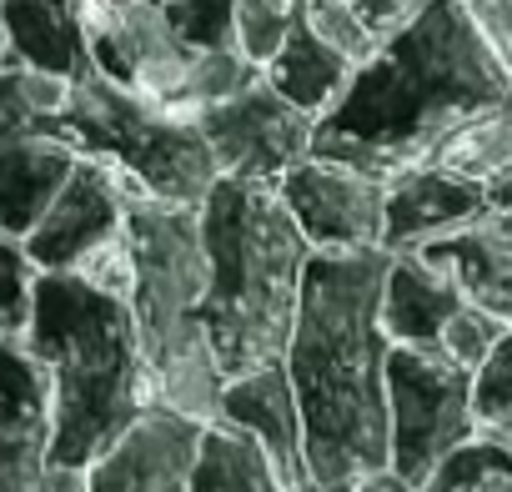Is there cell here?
<instances>
[{"label":"cell","mask_w":512,"mask_h":492,"mask_svg":"<svg viewBox=\"0 0 512 492\" xmlns=\"http://www.w3.org/2000/svg\"><path fill=\"white\" fill-rule=\"evenodd\" d=\"M512 482V437L507 432H472L457 442L417 492H492Z\"/></svg>","instance_id":"22"},{"label":"cell","mask_w":512,"mask_h":492,"mask_svg":"<svg viewBox=\"0 0 512 492\" xmlns=\"http://www.w3.org/2000/svg\"><path fill=\"white\" fill-rule=\"evenodd\" d=\"M81 31L96 76L111 86L156 101L176 116H186V86L196 66V46L176 36L161 0H76ZM191 121V116H186Z\"/></svg>","instance_id":"10"},{"label":"cell","mask_w":512,"mask_h":492,"mask_svg":"<svg viewBox=\"0 0 512 492\" xmlns=\"http://www.w3.org/2000/svg\"><path fill=\"white\" fill-rule=\"evenodd\" d=\"M0 492H86L81 467H51V392L21 337H0Z\"/></svg>","instance_id":"14"},{"label":"cell","mask_w":512,"mask_h":492,"mask_svg":"<svg viewBox=\"0 0 512 492\" xmlns=\"http://www.w3.org/2000/svg\"><path fill=\"white\" fill-rule=\"evenodd\" d=\"M31 282H36V267L21 252V236L0 226V337H21L26 332Z\"/></svg>","instance_id":"25"},{"label":"cell","mask_w":512,"mask_h":492,"mask_svg":"<svg viewBox=\"0 0 512 492\" xmlns=\"http://www.w3.org/2000/svg\"><path fill=\"white\" fill-rule=\"evenodd\" d=\"M277 196L292 211V221L307 236L312 252H362V246H382L387 181L362 171V166H347L332 156H302L277 181Z\"/></svg>","instance_id":"13"},{"label":"cell","mask_w":512,"mask_h":492,"mask_svg":"<svg viewBox=\"0 0 512 492\" xmlns=\"http://www.w3.org/2000/svg\"><path fill=\"white\" fill-rule=\"evenodd\" d=\"M302 492H332V487H317V482H312V487H302Z\"/></svg>","instance_id":"32"},{"label":"cell","mask_w":512,"mask_h":492,"mask_svg":"<svg viewBox=\"0 0 512 492\" xmlns=\"http://www.w3.org/2000/svg\"><path fill=\"white\" fill-rule=\"evenodd\" d=\"M382 246L312 252L297 317L282 347L302 407L307 472L317 487L347 492L387 467V332H382Z\"/></svg>","instance_id":"2"},{"label":"cell","mask_w":512,"mask_h":492,"mask_svg":"<svg viewBox=\"0 0 512 492\" xmlns=\"http://www.w3.org/2000/svg\"><path fill=\"white\" fill-rule=\"evenodd\" d=\"M472 417L482 432L512 437V327L497 337L487 362L472 372Z\"/></svg>","instance_id":"24"},{"label":"cell","mask_w":512,"mask_h":492,"mask_svg":"<svg viewBox=\"0 0 512 492\" xmlns=\"http://www.w3.org/2000/svg\"><path fill=\"white\" fill-rule=\"evenodd\" d=\"M141 181L101 156H76L41 216L21 231V252L36 272L81 277L96 292H131V252H126V206Z\"/></svg>","instance_id":"7"},{"label":"cell","mask_w":512,"mask_h":492,"mask_svg":"<svg viewBox=\"0 0 512 492\" xmlns=\"http://www.w3.org/2000/svg\"><path fill=\"white\" fill-rule=\"evenodd\" d=\"M472 432V372L422 347H387V467L422 487Z\"/></svg>","instance_id":"8"},{"label":"cell","mask_w":512,"mask_h":492,"mask_svg":"<svg viewBox=\"0 0 512 492\" xmlns=\"http://www.w3.org/2000/svg\"><path fill=\"white\" fill-rule=\"evenodd\" d=\"M462 11L512 81V0H462Z\"/></svg>","instance_id":"27"},{"label":"cell","mask_w":512,"mask_h":492,"mask_svg":"<svg viewBox=\"0 0 512 492\" xmlns=\"http://www.w3.org/2000/svg\"><path fill=\"white\" fill-rule=\"evenodd\" d=\"M352 71H357V66H352L347 56H337L327 41H317L302 21H292L287 41H282L277 56L262 66L267 86H277L297 111H307V116H317V121L337 106V96L347 91Z\"/></svg>","instance_id":"20"},{"label":"cell","mask_w":512,"mask_h":492,"mask_svg":"<svg viewBox=\"0 0 512 492\" xmlns=\"http://www.w3.org/2000/svg\"><path fill=\"white\" fill-rule=\"evenodd\" d=\"M502 106H512V81L462 0H422L352 71L347 91L312 131V156L392 181L397 171L437 166L472 121Z\"/></svg>","instance_id":"1"},{"label":"cell","mask_w":512,"mask_h":492,"mask_svg":"<svg viewBox=\"0 0 512 492\" xmlns=\"http://www.w3.org/2000/svg\"><path fill=\"white\" fill-rule=\"evenodd\" d=\"M347 492H417L402 472H392V467H377V472H367V477H357Z\"/></svg>","instance_id":"29"},{"label":"cell","mask_w":512,"mask_h":492,"mask_svg":"<svg viewBox=\"0 0 512 492\" xmlns=\"http://www.w3.org/2000/svg\"><path fill=\"white\" fill-rule=\"evenodd\" d=\"M46 131L61 146H71L76 156H101V161L121 166L161 201L201 206V196L216 181V161H211L196 121H186L156 101H141L96 71L86 81H71V96L46 121Z\"/></svg>","instance_id":"6"},{"label":"cell","mask_w":512,"mask_h":492,"mask_svg":"<svg viewBox=\"0 0 512 492\" xmlns=\"http://www.w3.org/2000/svg\"><path fill=\"white\" fill-rule=\"evenodd\" d=\"M487 191H492V206H497V211H512V176H502V181L487 186Z\"/></svg>","instance_id":"30"},{"label":"cell","mask_w":512,"mask_h":492,"mask_svg":"<svg viewBox=\"0 0 512 492\" xmlns=\"http://www.w3.org/2000/svg\"><path fill=\"white\" fill-rule=\"evenodd\" d=\"M377 317H382V332H387L392 347H422V352H437V357H447L467 372H477L487 362V352L497 347V337L507 332L497 317L472 307L417 252H392L387 257Z\"/></svg>","instance_id":"11"},{"label":"cell","mask_w":512,"mask_h":492,"mask_svg":"<svg viewBox=\"0 0 512 492\" xmlns=\"http://www.w3.org/2000/svg\"><path fill=\"white\" fill-rule=\"evenodd\" d=\"M196 131L216 161V176L277 186L302 156H312L317 116L297 111L277 86H267V76H256L236 96L206 106L196 116Z\"/></svg>","instance_id":"12"},{"label":"cell","mask_w":512,"mask_h":492,"mask_svg":"<svg viewBox=\"0 0 512 492\" xmlns=\"http://www.w3.org/2000/svg\"><path fill=\"white\" fill-rule=\"evenodd\" d=\"M492 211V191L442 166H412L387 181L382 201V252H417V246L452 236Z\"/></svg>","instance_id":"17"},{"label":"cell","mask_w":512,"mask_h":492,"mask_svg":"<svg viewBox=\"0 0 512 492\" xmlns=\"http://www.w3.org/2000/svg\"><path fill=\"white\" fill-rule=\"evenodd\" d=\"M0 31L16 66L51 71L61 81H86L96 71L76 0H0Z\"/></svg>","instance_id":"19"},{"label":"cell","mask_w":512,"mask_h":492,"mask_svg":"<svg viewBox=\"0 0 512 492\" xmlns=\"http://www.w3.org/2000/svg\"><path fill=\"white\" fill-rule=\"evenodd\" d=\"M51 392V467H86L156 402L126 297L66 272H36L21 332Z\"/></svg>","instance_id":"3"},{"label":"cell","mask_w":512,"mask_h":492,"mask_svg":"<svg viewBox=\"0 0 512 492\" xmlns=\"http://www.w3.org/2000/svg\"><path fill=\"white\" fill-rule=\"evenodd\" d=\"M186 492H287V487H282L272 457L256 447L241 427L211 417L201 427Z\"/></svg>","instance_id":"21"},{"label":"cell","mask_w":512,"mask_h":492,"mask_svg":"<svg viewBox=\"0 0 512 492\" xmlns=\"http://www.w3.org/2000/svg\"><path fill=\"white\" fill-rule=\"evenodd\" d=\"M347 6H352L377 36H392V31L422 6V0H347Z\"/></svg>","instance_id":"28"},{"label":"cell","mask_w":512,"mask_h":492,"mask_svg":"<svg viewBox=\"0 0 512 492\" xmlns=\"http://www.w3.org/2000/svg\"><path fill=\"white\" fill-rule=\"evenodd\" d=\"M166 21L176 26V36L196 51L211 46H231V11L236 0H161Z\"/></svg>","instance_id":"26"},{"label":"cell","mask_w":512,"mask_h":492,"mask_svg":"<svg viewBox=\"0 0 512 492\" xmlns=\"http://www.w3.org/2000/svg\"><path fill=\"white\" fill-rule=\"evenodd\" d=\"M302 0H236L231 11V46L251 61V66H267L277 56V46L287 41L292 21H297Z\"/></svg>","instance_id":"23"},{"label":"cell","mask_w":512,"mask_h":492,"mask_svg":"<svg viewBox=\"0 0 512 492\" xmlns=\"http://www.w3.org/2000/svg\"><path fill=\"white\" fill-rule=\"evenodd\" d=\"M66 96L71 81L51 71H31L16 61L0 66V226L16 236L41 216V206L76 161V151L46 131Z\"/></svg>","instance_id":"9"},{"label":"cell","mask_w":512,"mask_h":492,"mask_svg":"<svg viewBox=\"0 0 512 492\" xmlns=\"http://www.w3.org/2000/svg\"><path fill=\"white\" fill-rule=\"evenodd\" d=\"M492 492H512V482H507V487H492Z\"/></svg>","instance_id":"33"},{"label":"cell","mask_w":512,"mask_h":492,"mask_svg":"<svg viewBox=\"0 0 512 492\" xmlns=\"http://www.w3.org/2000/svg\"><path fill=\"white\" fill-rule=\"evenodd\" d=\"M126 252H131L126 307L136 317L156 402L181 417L211 422L221 412L226 372L201 327L206 246L196 206L161 201L146 186H136L126 206Z\"/></svg>","instance_id":"5"},{"label":"cell","mask_w":512,"mask_h":492,"mask_svg":"<svg viewBox=\"0 0 512 492\" xmlns=\"http://www.w3.org/2000/svg\"><path fill=\"white\" fill-rule=\"evenodd\" d=\"M11 61V51H6V31H0V66H6Z\"/></svg>","instance_id":"31"},{"label":"cell","mask_w":512,"mask_h":492,"mask_svg":"<svg viewBox=\"0 0 512 492\" xmlns=\"http://www.w3.org/2000/svg\"><path fill=\"white\" fill-rule=\"evenodd\" d=\"M206 246L201 327L226 377L277 362L297 317L312 246L277 186L216 176L196 206Z\"/></svg>","instance_id":"4"},{"label":"cell","mask_w":512,"mask_h":492,"mask_svg":"<svg viewBox=\"0 0 512 492\" xmlns=\"http://www.w3.org/2000/svg\"><path fill=\"white\" fill-rule=\"evenodd\" d=\"M502 216H507V221H512V211H502Z\"/></svg>","instance_id":"34"},{"label":"cell","mask_w":512,"mask_h":492,"mask_svg":"<svg viewBox=\"0 0 512 492\" xmlns=\"http://www.w3.org/2000/svg\"><path fill=\"white\" fill-rule=\"evenodd\" d=\"M221 422L241 427L256 447H262L282 477L287 492H302L312 487V472H307V442H302V407H297V392H292V377L277 362H262L251 372H236L226 377L221 387Z\"/></svg>","instance_id":"16"},{"label":"cell","mask_w":512,"mask_h":492,"mask_svg":"<svg viewBox=\"0 0 512 492\" xmlns=\"http://www.w3.org/2000/svg\"><path fill=\"white\" fill-rule=\"evenodd\" d=\"M417 257H427L472 307L512 327V221L497 206L472 226L417 246Z\"/></svg>","instance_id":"18"},{"label":"cell","mask_w":512,"mask_h":492,"mask_svg":"<svg viewBox=\"0 0 512 492\" xmlns=\"http://www.w3.org/2000/svg\"><path fill=\"white\" fill-rule=\"evenodd\" d=\"M201 427L206 422L151 402L126 422V432L111 447H101L81 467L86 492H186Z\"/></svg>","instance_id":"15"}]
</instances>
